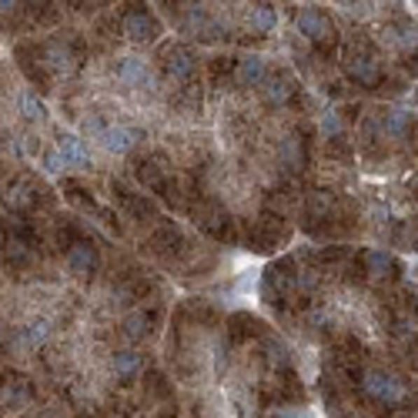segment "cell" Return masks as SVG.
<instances>
[{
	"label": "cell",
	"instance_id": "cell-1",
	"mask_svg": "<svg viewBox=\"0 0 418 418\" xmlns=\"http://www.w3.org/2000/svg\"><path fill=\"white\" fill-rule=\"evenodd\" d=\"M365 391L372 395L375 402H385V405H398L408 398V389H405L398 378H391V375H385V372L365 375Z\"/></svg>",
	"mask_w": 418,
	"mask_h": 418
},
{
	"label": "cell",
	"instance_id": "cell-2",
	"mask_svg": "<svg viewBox=\"0 0 418 418\" xmlns=\"http://www.w3.org/2000/svg\"><path fill=\"white\" fill-rule=\"evenodd\" d=\"M101 141H104V148L111 151V154H127V151L134 148L137 131L134 127H124V124H111V127L101 131Z\"/></svg>",
	"mask_w": 418,
	"mask_h": 418
},
{
	"label": "cell",
	"instance_id": "cell-3",
	"mask_svg": "<svg viewBox=\"0 0 418 418\" xmlns=\"http://www.w3.org/2000/svg\"><path fill=\"white\" fill-rule=\"evenodd\" d=\"M298 30L305 37H312V41H325L331 34V20L321 11H314V7H305L298 14Z\"/></svg>",
	"mask_w": 418,
	"mask_h": 418
},
{
	"label": "cell",
	"instance_id": "cell-4",
	"mask_svg": "<svg viewBox=\"0 0 418 418\" xmlns=\"http://www.w3.org/2000/svg\"><path fill=\"white\" fill-rule=\"evenodd\" d=\"M348 74L355 77L358 84H375L378 77H382V64L375 57H368V54H355V57H348Z\"/></svg>",
	"mask_w": 418,
	"mask_h": 418
},
{
	"label": "cell",
	"instance_id": "cell-5",
	"mask_svg": "<svg viewBox=\"0 0 418 418\" xmlns=\"http://www.w3.org/2000/svg\"><path fill=\"white\" fill-rule=\"evenodd\" d=\"M154 20H151L144 11H131V14L124 17V34L131 37V41H151L154 37Z\"/></svg>",
	"mask_w": 418,
	"mask_h": 418
},
{
	"label": "cell",
	"instance_id": "cell-6",
	"mask_svg": "<svg viewBox=\"0 0 418 418\" xmlns=\"http://www.w3.org/2000/svg\"><path fill=\"white\" fill-rule=\"evenodd\" d=\"M167 74L171 77H191L195 74V54L188 47H171L167 50Z\"/></svg>",
	"mask_w": 418,
	"mask_h": 418
},
{
	"label": "cell",
	"instance_id": "cell-7",
	"mask_svg": "<svg viewBox=\"0 0 418 418\" xmlns=\"http://www.w3.org/2000/svg\"><path fill=\"white\" fill-rule=\"evenodd\" d=\"M235 81H238L241 88H254V84H261V81H265V60L261 57H241L238 71H235Z\"/></svg>",
	"mask_w": 418,
	"mask_h": 418
},
{
	"label": "cell",
	"instance_id": "cell-8",
	"mask_svg": "<svg viewBox=\"0 0 418 418\" xmlns=\"http://www.w3.org/2000/svg\"><path fill=\"white\" fill-rule=\"evenodd\" d=\"M57 154L64 158V165H88V148H84V141L74 134H64L57 144Z\"/></svg>",
	"mask_w": 418,
	"mask_h": 418
},
{
	"label": "cell",
	"instance_id": "cell-9",
	"mask_svg": "<svg viewBox=\"0 0 418 418\" xmlns=\"http://www.w3.org/2000/svg\"><path fill=\"white\" fill-rule=\"evenodd\" d=\"M118 77L124 81V84H148V81H151V71H148V64H144V60L124 57V60L118 64Z\"/></svg>",
	"mask_w": 418,
	"mask_h": 418
},
{
	"label": "cell",
	"instance_id": "cell-10",
	"mask_svg": "<svg viewBox=\"0 0 418 418\" xmlns=\"http://www.w3.org/2000/svg\"><path fill=\"white\" fill-rule=\"evenodd\" d=\"M248 24L258 34H268L278 24V14H274V7H268V4H258V7H251V14H248Z\"/></svg>",
	"mask_w": 418,
	"mask_h": 418
},
{
	"label": "cell",
	"instance_id": "cell-11",
	"mask_svg": "<svg viewBox=\"0 0 418 418\" xmlns=\"http://www.w3.org/2000/svg\"><path fill=\"white\" fill-rule=\"evenodd\" d=\"M67 265L77 271V274H88L94 268V248L90 244H74L71 251H67Z\"/></svg>",
	"mask_w": 418,
	"mask_h": 418
},
{
	"label": "cell",
	"instance_id": "cell-12",
	"mask_svg": "<svg viewBox=\"0 0 418 418\" xmlns=\"http://www.w3.org/2000/svg\"><path fill=\"white\" fill-rule=\"evenodd\" d=\"M47 335H50V325H47L44 318H41V321H30L27 328L20 331V344H27V348H37V344L47 342Z\"/></svg>",
	"mask_w": 418,
	"mask_h": 418
},
{
	"label": "cell",
	"instance_id": "cell-13",
	"mask_svg": "<svg viewBox=\"0 0 418 418\" xmlns=\"http://www.w3.org/2000/svg\"><path fill=\"white\" fill-rule=\"evenodd\" d=\"M278 154H281V161L288 167H301L305 165V151H301V141L298 137H284L281 141V151H278Z\"/></svg>",
	"mask_w": 418,
	"mask_h": 418
},
{
	"label": "cell",
	"instance_id": "cell-14",
	"mask_svg": "<svg viewBox=\"0 0 418 418\" xmlns=\"http://www.w3.org/2000/svg\"><path fill=\"white\" fill-rule=\"evenodd\" d=\"M137 368H141V355H137V351H118V355H114V372H118L120 378L134 375Z\"/></svg>",
	"mask_w": 418,
	"mask_h": 418
},
{
	"label": "cell",
	"instance_id": "cell-15",
	"mask_svg": "<svg viewBox=\"0 0 418 418\" xmlns=\"http://www.w3.org/2000/svg\"><path fill=\"white\" fill-rule=\"evenodd\" d=\"M288 94H291V84H288L284 77H274V81H268V88H265L268 104H284V101H288Z\"/></svg>",
	"mask_w": 418,
	"mask_h": 418
},
{
	"label": "cell",
	"instance_id": "cell-16",
	"mask_svg": "<svg viewBox=\"0 0 418 418\" xmlns=\"http://www.w3.org/2000/svg\"><path fill=\"white\" fill-rule=\"evenodd\" d=\"M365 261H368V268H372L375 278H382V274L391 268V258L385 251H368V254H365Z\"/></svg>",
	"mask_w": 418,
	"mask_h": 418
},
{
	"label": "cell",
	"instance_id": "cell-17",
	"mask_svg": "<svg viewBox=\"0 0 418 418\" xmlns=\"http://www.w3.org/2000/svg\"><path fill=\"white\" fill-rule=\"evenodd\" d=\"M408 120H412V114H405V111H395V114H389V124H385V131H389V134H405V131H408Z\"/></svg>",
	"mask_w": 418,
	"mask_h": 418
},
{
	"label": "cell",
	"instance_id": "cell-18",
	"mask_svg": "<svg viewBox=\"0 0 418 418\" xmlns=\"http://www.w3.org/2000/svg\"><path fill=\"white\" fill-rule=\"evenodd\" d=\"M47 57H50V64H54L57 71H67V67H71V54H67V50H64L60 44H50V47H47Z\"/></svg>",
	"mask_w": 418,
	"mask_h": 418
},
{
	"label": "cell",
	"instance_id": "cell-19",
	"mask_svg": "<svg viewBox=\"0 0 418 418\" xmlns=\"http://www.w3.org/2000/svg\"><path fill=\"white\" fill-rule=\"evenodd\" d=\"M20 111H24V118H44V104H41L34 94H24V97H20Z\"/></svg>",
	"mask_w": 418,
	"mask_h": 418
},
{
	"label": "cell",
	"instance_id": "cell-20",
	"mask_svg": "<svg viewBox=\"0 0 418 418\" xmlns=\"http://www.w3.org/2000/svg\"><path fill=\"white\" fill-rule=\"evenodd\" d=\"M321 134H325V137H331V134H342V118H338L335 111L321 118Z\"/></svg>",
	"mask_w": 418,
	"mask_h": 418
},
{
	"label": "cell",
	"instance_id": "cell-21",
	"mask_svg": "<svg viewBox=\"0 0 418 418\" xmlns=\"http://www.w3.org/2000/svg\"><path fill=\"white\" fill-rule=\"evenodd\" d=\"M44 167L50 171V174H60V171H64L67 165H64V158H60L57 151H50V154H47V161H44Z\"/></svg>",
	"mask_w": 418,
	"mask_h": 418
},
{
	"label": "cell",
	"instance_id": "cell-22",
	"mask_svg": "<svg viewBox=\"0 0 418 418\" xmlns=\"http://www.w3.org/2000/svg\"><path fill=\"white\" fill-rule=\"evenodd\" d=\"M127 335H144V318H141V314H131V318H127Z\"/></svg>",
	"mask_w": 418,
	"mask_h": 418
}]
</instances>
